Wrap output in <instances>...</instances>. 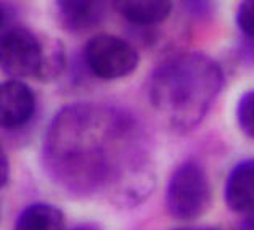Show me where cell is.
<instances>
[{"label":"cell","mask_w":254,"mask_h":230,"mask_svg":"<svg viewBox=\"0 0 254 230\" xmlns=\"http://www.w3.org/2000/svg\"><path fill=\"white\" fill-rule=\"evenodd\" d=\"M42 164L64 192L106 193L119 206L142 203L155 187L138 124L106 105L74 103L60 110L45 132Z\"/></svg>","instance_id":"cell-1"},{"label":"cell","mask_w":254,"mask_h":230,"mask_svg":"<svg viewBox=\"0 0 254 230\" xmlns=\"http://www.w3.org/2000/svg\"><path fill=\"white\" fill-rule=\"evenodd\" d=\"M224 84L217 62L199 52H180L156 65L148 80V95L174 131L189 132L204 119Z\"/></svg>","instance_id":"cell-2"},{"label":"cell","mask_w":254,"mask_h":230,"mask_svg":"<svg viewBox=\"0 0 254 230\" xmlns=\"http://www.w3.org/2000/svg\"><path fill=\"white\" fill-rule=\"evenodd\" d=\"M212 187L201 164L185 161L172 172L166 188V208L174 219L195 221L208 211Z\"/></svg>","instance_id":"cell-3"},{"label":"cell","mask_w":254,"mask_h":230,"mask_svg":"<svg viewBox=\"0 0 254 230\" xmlns=\"http://www.w3.org/2000/svg\"><path fill=\"white\" fill-rule=\"evenodd\" d=\"M82 60L87 70L103 80L123 79L140 65V55L135 47L113 34H98L89 39L84 47Z\"/></svg>","instance_id":"cell-4"},{"label":"cell","mask_w":254,"mask_h":230,"mask_svg":"<svg viewBox=\"0 0 254 230\" xmlns=\"http://www.w3.org/2000/svg\"><path fill=\"white\" fill-rule=\"evenodd\" d=\"M47 50V37H41L26 28H11L2 34L0 63L11 79H41Z\"/></svg>","instance_id":"cell-5"},{"label":"cell","mask_w":254,"mask_h":230,"mask_svg":"<svg viewBox=\"0 0 254 230\" xmlns=\"http://www.w3.org/2000/svg\"><path fill=\"white\" fill-rule=\"evenodd\" d=\"M36 111V95L31 87L18 79L0 85V124L6 131L21 129Z\"/></svg>","instance_id":"cell-6"},{"label":"cell","mask_w":254,"mask_h":230,"mask_svg":"<svg viewBox=\"0 0 254 230\" xmlns=\"http://www.w3.org/2000/svg\"><path fill=\"white\" fill-rule=\"evenodd\" d=\"M225 203L233 213L254 211V158L243 159L233 166L224 188Z\"/></svg>","instance_id":"cell-7"},{"label":"cell","mask_w":254,"mask_h":230,"mask_svg":"<svg viewBox=\"0 0 254 230\" xmlns=\"http://www.w3.org/2000/svg\"><path fill=\"white\" fill-rule=\"evenodd\" d=\"M55 11L63 29L81 32L100 23L105 15V3L98 0H58Z\"/></svg>","instance_id":"cell-8"},{"label":"cell","mask_w":254,"mask_h":230,"mask_svg":"<svg viewBox=\"0 0 254 230\" xmlns=\"http://www.w3.org/2000/svg\"><path fill=\"white\" fill-rule=\"evenodd\" d=\"M113 5L126 21L142 29L161 24L172 13L169 0H116Z\"/></svg>","instance_id":"cell-9"},{"label":"cell","mask_w":254,"mask_h":230,"mask_svg":"<svg viewBox=\"0 0 254 230\" xmlns=\"http://www.w3.org/2000/svg\"><path fill=\"white\" fill-rule=\"evenodd\" d=\"M15 230H66V219L50 203H34L19 213Z\"/></svg>","instance_id":"cell-10"},{"label":"cell","mask_w":254,"mask_h":230,"mask_svg":"<svg viewBox=\"0 0 254 230\" xmlns=\"http://www.w3.org/2000/svg\"><path fill=\"white\" fill-rule=\"evenodd\" d=\"M237 123L248 139L254 140V90L246 92L237 106Z\"/></svg>","instance_id":"cell-11"},{"label":"cell","mask_w":254,"mask_h":230,"mask_svg":"<svg viewBox=\"0 0 254 230\" xmlns=\"http://www.w3.org/2000/svg\"><path fill=\"white\" fill-rule=\"evenodd\" d=\"M237 26L246 39L254 40V0H245L237 11Z\"/></svg>","instance_id":"cell-12"},{"label":"cell","mask_w":254,"mask_h":230,"mask_svg":"<svg viewBox=\"0 0 254 230\" xmlns=\"http://www.w3.org/2000/svg\"><path fill=\"white\" fill-rule=\"evenodd\" d=\"M182 5H184V8L195 18L209 16L212 11V5L209 2H184Z\"/></svg>","instance_id":"cell-13"},{"label":"cell","mask_w":254,"mask_h":230,"mask_svg":"<svg viewBox=\"0 0 254 230\" xmlns=\"http://www.w3.org/2000/svg\"><path fill=\"white\" fill-rule=\"evenodd\" d=\"M8 180H10V163H8V156L5 154V152H2V154H0V185H2V188L8 185Z\"/></svg>","instance_id":"cell-14"},{"label":"cell","mask_w":254,"mask_h":230,"mask_svg":"<svg viewBox=\"0 0 254 230\" xmlns=\"http://www.w3.org/2000/svg\"><path fill=\"white\" fill-rule=\"evenodd\" d=\"M238 230H254V211L245 214V218L238 224Z\"/></svg>","instance_id":"cell-15"},{"label":"cell","mask_w":254,"mask_h":230,"mask_svg":"<svg viewBox=\"0 0 254 230\" xmlns=\"http://www.w3.org/2000/svg\"><path fill=\"white\" fill-rule=\"evenodd\" d=\"M72 230H102L98 226L95 224H82V226H77L76 229H72Z\"/></svg>","instance_id":"cell-16"},{"label":"cell","mask_w":254,"mask_h":230,"mask_svg":"<svg viewBox=\"0 0 254 230\" xmlns=\"http://www.w3.org/2000/svg\"><path fill=\"white\" fill-rule=\"evenodd\" d=\"M174 230H206L204 229H196V227H177V229H174Z\"/></svg>","instance_id":"cell-17"}]
</instances>
